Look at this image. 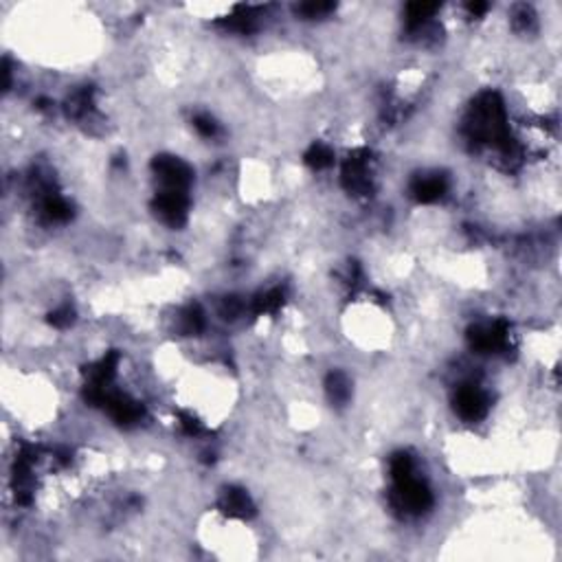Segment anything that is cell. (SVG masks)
<instances>
[{
	"label": "cell",
	"mask_w": 562,
	"mask_h": 562,
	"mask_svg": "<svg viewBox=\"0 0 562 562\" xmlns=\"http://www.w3.org/2000/svg\"><path fill=\"white\" fill-rule=\"evenodd\" d=\"M396 494H398L400 505L406 512H413V514L426 512L433 505V494L428 492V488L413 477H408L404 481H396Z\"/></svg>",
	"instance_id": "1"
},
{
	"label": "cell",
	"mask_w": 562,
	"mask_h": 562,
	"mask_svg": "<svg viewBox=\"0 0 562 562\" xmlns=\"http://www.w3.org/2000/svg\"><path fill=\"white\" fill-rule=\"evenodd\" d=\"M154 169L161 178V183L165 189H178V191H187L191 183V169L185 165L181 159L174 157H159L154 161Z\"/></svg>",
	"instance_id": "2"
},
{
	"label": "cell",
	"mask_w": 562,
	"mask_h": 562,
	"mask_svg": "<svg viewBox=\"0 0 562 562\" xmlns=\"http://www.w3.org/2000/svg\"><path fill=\"white\" fill-rule=\"evenodd\" d=\"M187 196L185 191L178 189H165L159 198H157V211L159 216L171 224V226H181L187 220Z\"/></svg>",
	"instance_id": "3"
},
{
	"label": "cell",
	"mask_w": 562,
	"mask_h": 562,
	"mask_svg": "<svg viewBox=\"0 0 562 562\" xmlns=\"http://www.w3.org/2000/svg\"><path fill=\"white\" fill-rule=\"evenodd\" d=\"M507 343V325L503 321L490 325V327H472L470 329V345L477 351L492 354L503 349Z\"/></svg>",
	"instance_id": "4"
},
{
	"label": "cell",
	"mask_w": 562,
	"mask_h": 562,
	"mask_svg": "<svg viewBox=\"0 0 562 562\" xmlns=\"http://www.w3.org/2000/svg\"><path fill=\"white\" fill-rule=\"evenodd\" d=\"M455 408L464 420L474 422V420H481L485 415V411H488V400H485V396L477 387L468 385V387H462L457 391Z\"/></svg>",
	"instance_id": "5"
},
{
	"label": "cell",
	"mask_w": 562,
	"mask_h": 562,
	"mask_svg": "<svg viewBox=\"0 0 562 562\" xmlns=\"http://www.w3.org/2000/svg\"><path fill=\"white\" fill-rule=\"evenodd\" d=\"M104 406L108 408V413L112 415V420L115 422H119V424H134V422H139L141 418H143V406L139 404V402H134V400H130V398H125V396H121V393H110L108 391V396H106V400H104Z\"/></svg>",
	"instance_id": "6"
},
{
	"label": "cell",
	"mask_w": 562,
	"mask_h": 562,
	"mask_svg": "<svg viewBox=\"0 0 562 562\" xmlns=\"http://www.w3.org/2000/svg\"><path fill=\"white\" fill-rule=\"evenodd\" d=\"M345 185L347 189L356 193H365L369 189V178H367V159L365 157H351L345 165Z\"/></svg>",
	"instance_id": "7"
},
{
	"label": "cell",
	"mask_w": 562,
	"mask_h": 562,
	"mask_svg": "<svg viewBox=\"0 0 562 562\" xmlns=\"http://www.w3.org/2000/svg\"><path fill=\"white\" fill-rule=\"evenodd\" d=\"M222 509L226 514H231V516H240V519H246L255 512V507L248 499V494L244 490H238V488H228L220 501Z\"/></svg>",
	"instance_id": "8"
},
{
	"label": "cell",
	"mask_w": 562,
	"mask_h": 562,
	"mask_svg": "<svg viewBox=\"0 0 562 562\" xmlns=\"http://www.w3.org/2000/svg\"><path fill=\"white\" fill-rule=\"evenodd\" d=\"M446 191V181L442 176H428V178H420L413 185V193L420 202H435L438 198H442Z\"/></svg>",
	"instance_id": "9"
},
{
	"label": "cell",
	"mask_w": 562,
	"mask_h": 562,
	"mask_svg": "<svg viewBox=\"0 0 562 562\" xmlns=\"http://www.w3.org/2000/svg\"><path fill=\"white\" fill-rule=\"evenodd\" d=\"M438 9H440V5H435V3H411L406 7V27L411 31L422 29L428 22V18Z\"/></svg>",
	"instance_id": "10"
},
{
	"label": "cell",
	"mask_w": 562,
	"mask_h": 562,
	"mask_svg": "<svg viewBox=\"0 0 562 562\" xmlns=\"http://www.w3.org/2000/svg\"><path fill=\"white\" fill-rule=\"evenodd\" d=\"M325 387H327V393H329V400L332 402H336V404H345L351 396V387H349V380L345 373L341 371H334V373H329L327 376V382H325Z\"/></svg>",
	"instance_id": "11"
},
{
	"label": "cell",
	"mask_w": 562,
	"mask_h": 562,
	"mask_svg": "<svg viewBox=\"0 0 562 562\" xmlns=\"http://www.w3.org/2000/svg\"><path fill=\"white\" fill-rule=\"evenodd\" d=\"M332 161H334V154H332V149L327 145H323V143H314L308 149V154H305V163H308L310 167H314V169L329 167Z\"/></svg>",
	"instance_id": "12"
},
{
	"label": "cell",
	"mask_w": 562,
	"mask_h": 562,
	"mask_svg": "<svg viewBox=\"0 0 562 562\" xmlns=\"http://www.w3.org/2000/svg\"><path fill=\"white\" fill-rule=\"evenodd\" d=\"M44 211L53 222H64V220L70 218V207L58 196H48L44 200Z\"/></svg>",
	"instance_id": "13"
},
{
	"label": "cell",
	"mask_w": 562,
	"mask_h": 562,
	"mask_svg": "<svg viewBox=\"0 0 562 562\" xmlns=\"http://www.w3.org/2000/svg\"><path fill=\"white\" fill-rule=\"evenodd\" d=\"M281 303H284V295H281V290H270V292L258 297V301H255V312L258 314L277 312L281 308Z\"/></svg>",
	"instance_id": "14"
},
{
	"label": "cell",
	"mask_w": 562,
	"mask_h": 562,
	"mask_svg": "<svg viewBox=\"0 0 562 562\" xmlns=\"http://www.w3.org/2000/svg\"><path fill=\"white\" fill-rule=\"evenodd\" d=\"M391 474H393L396 481H404L408 477H413V462H411V457H408V455L393 457V462H391Z\"/></svg>",
	"instance_id": "15"
},
{
	"label": "cell",
	"mask_w": 562,
	"mask_h": 562,
	"mask_svg": "<svg viewBox=\"0 0 562 562\" xmlns=\"http://www.w3.org/2000/svg\"><path fill=\"white\" fill-rule=\"evenodd\" d=\"M202 327H204V314L200 312L198 305H191V308H187L183 314V329L187 334H196Z\"/></svg>",
	"instance_id": "16"
},
{
	"label": "cell",
	"mask_w": 562,
	"mask_h": 562,
	"mask_svg": "<svg viewBox=\"0 0 562 562\" xmlns=\"http://www.w3.org/2000/svg\"><path fill=\"white\" fill-rule=\"evenodd\" d=\"M332 9H334L332 3H303L297 7V11L305 18H321V16L329 14Z\"/></svg>",
	"instance_id": "17"
},
{
	"label": "cell",
	"mask_w": 562,
	"mask_h": 562,
	"mask_svg": "<svg viewBox=\"0 0 562 562\" xmlns=\"http://www.w3.org/2000/svg\"><path fill=\"white\" fill-rule=\"evenodd\" d=\"M51 325H55V327H68L73 323V310L68 308V305H64V308L55 310L53 314H51Z\"/></svg>",
	"instance_id": "18"
},
{
	"label": "cell",
	"mask_w": 562,
	"mask_h": 562,
	"mask_svg": "<svg viewBox=\"0 0 562 562\" xmlns=\"http://www.w3.org/2000/svg\"><path fill=\"white\" fill-rule=\"evenodd\" d=\"M193 125H196V130L202 137H213L216 134V123L209 117H196L193 119Z\"/></svg>",
	"instance_id": "19"
},
{
	"label": "cell",
	"mask_w": 562,
	"mask_h": 562,
	"mask_svg": "<svg viewBox=\"0 0 562 562\" xmlns=\"http://www.w3.org/2000/svg\"><path fill=\"white\" fill-rule=\"evenodd\" d=\"M181 426H183V430L187 433V435H200V433H202L200 422H196L191 415H181Z\"/></svg>",
	"instance_id": "20"
},
{
	"label": "cell",
	"mask_w": 562,
	"mask_h": 562,
	"mask_svg": "<svg viewBox=\"0 0 562 562\" xmlns=\"http://www.w3.org/2000/svg\"><path fill=\"white\" fill-rule=\"evenodd\" d=\"M485 9H488V5H485V3H472V5H470V11H472V14H477V16H479V14H483Z\"/></svg>",
	"instance_id": "21"
}]
</instances>
